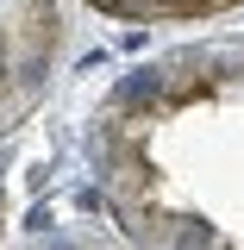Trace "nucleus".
<instances>
[{"label":"nucleus","mask_w":244,"mask_h":250,"mask_svg":"<svg viewBox=\"0 0 244 250\" xmlns=\"http://www.w3.org/2000/svg\"><path fill=\"white\" fill-rule=\"evenodd\" d=\"M57 38H63L57 0H0V113L19 106V94L44 82Z\"/></svg>","instance_id":"f03ea898"},{"label":"nucleus","mask_w":244,"mask_h":250,"mask_svg":"<svg viewBox=\"0 0 244 250\" xmlns=\"http://www.w3.org/2000/svg\"><path fill=\"white\" fill-rule=\"evenodd\" d=\"M100 6H119V13H200L219 0H100Z\"/></svg>","instance_id":"7ed1b4c3"},{"label":"nucleus","mask_w":244,"mask_h":250,"mask_svg":"<svg viewBox=\"0 0 244 250\" xmlns=\"http://www.w3.org/2000/svg\"><path fill=\"white\" fill-rule=\"evenodd\" d=\"M107 188L151 250H244V57H182L107 119Z\"/></svg>","instance_id":"f257e3e1"}]
</instances>
